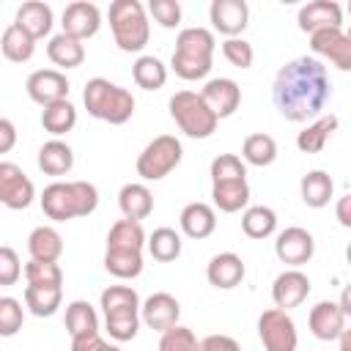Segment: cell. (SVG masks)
Wrapping results in <instances>:
<instances>
[{"label": "cell", "mask_w": 351, "mask_h": 351, "mask_svg": "<svg viewBox=\"0 0 351 351\" xmlns=\"http://www.w3.org/2000/svg\"><path fill=\"white\" fill-rule=\"evenodd\" d=\"M332 96V82L326 66L318 58H293L288 60L271 85V99L277 112L291 123H310L324 115V107Z\"/></svg>", "instance_id": "1"}, {"label": "cell", "mask_w": 351, "mask_h": 351, "mask_svg": "<svg viewBox=\"0 0 351 351\" xmlns=\"http://www.w3.org/2000/svg\"><path fill=\"white\" fill-rule=\"evenodd\" d=\"M41 211L55 222L88 217L99 206V189L90 181H52L41 192Z\"/></svg>", "instance_id": "2"}, {"label": "cell", "mask_w": 351, "mask_h": 351, "mask_svg": "<svg viewBox=\"0 0 351 351\" xmlns=\"http://www.w3.org/2000/svg\"><path fill=\"white\" fill-rule=\"evenodd\" d=\"M82 104L88 110V115L104 121V123H112V126H121L126 123L132 115H134V96L132 90L104 80V77H93L85 82V90H82Z\"/></svg>", "instance_id": "3"}, {"label": "cell", "mask_w": 351, "mask_h": 351, "mask_svg": "<svg viewBox=\"0 0 351 351\" xmlns=\"http://www.w3.org/2000/svg\"><path fill=\"white\" fill-rule=\"evenodd\" d=\"M110 30L121 52H143L151 38L148 11L140 0H112L110 3Z\"/></svg>", "instance_id": "4"}, {"label": "cell", "mask_w": 351, "mask_h": 351, "mask_svg": "<svg viewBox=\"0 0 351 351\" xmlns=\"http://www.w3.org/2000/svg\"><path fill=\"white\" fill-rule=\"evenodd\" d=\"M167 107H170V118L176 121V126H178L186 137L206 140V137H211V134L217 132V123H219V121H217L214 112L203 104L200 93H195V90H178V93L170 96Z\"/></svg>", "instance_id": "5"}, {"label": "cell", "mask_w": 351, "mask_h": 351, "mask_svg": "<svg viewBox=\"0 0 351 351\" xmlns=\"http://www.w3.org/2000/svg\"><path fill=\"white\" fill-rule=\"evenodd\" d=\"M181 159H184L181 140L176 134H159L137 154L134 170L143 181H162L181 165Z\"/></svg>", "instance_id": "6"}, {"label": "cell", "mask_w": 351, "mask_h": 351, "mask_svg": "<svg viewBox=\"0 0 351 351\" xmlns=\"http://www.w3.org/2000/svg\"><path fill=\"white\" fill-rule=\"evenodd\" d=\"M258 337L263 343V351H296L299 346L296 324L280 307H269L258 315Z\"/></svg>", "instance_id": "7"}, {"label": "cell", "mask_w": 351, "mask_h": 351, "mask_svg": "<svg viewBox=\"0 0 351 351\" xmlns=\"http://www.w3.org/2000/svg\"><path fill=\"white\" fill-rule=\"evenodd\" d=\"M33 197H36V186L30 176L16 162L0 159V203L11 211H22L33 203Z\"/></svg>", "instance_id": "8"}, {"label": "cell", "mask_w": 351, "mask_h": 351, "mask_svg": "<svg viewBox=\"0 0 351 351\" xmlns=\"http://www.w3.org/2000/svg\"><path fill=\"white\" fill-rule=\"evenodd\" d=\"M274 255L280 258V263H285L291 269H299L315 255V239H313L310 230H304L299 225H291V228L277 233Z\"/></svg>", "instance_id": "9"}, {"label": "cell", "mask_w": 351, "mask_h": 351, "mask_svg": "<svg viewBox=\"0 0 351 351\" xmlns=\"http://www.w3.org/2000/svg\"><path fill=\"white\" fill-rule=\"evenodd\" d=\"M310 49L318 58H326L335 69L348 71L351 69V38L343 27H326L310 33Z\"/></svg>", "instance_id": "10"}, {"label": "cell", "mask_w": 351, "mask_h": 351, "mask_svg": "<svg viewBox=\"0 0 351 351\" xmlns=\"http://www.w3.org/2000/svg\"><path fill=\"white\" fill-rule=\"evenodd\" d=\"M200 99L214 112L217 121L230 118L241 104V88L230 77H214V80H206V85L200 88Z\"/></svg>", "instance_id": "11"}, {"label": "cell", "mask_w": 351, "mask_h": 351, "mask_svg": "<svg viewBox=\"0 0 351 351\" xmlns=\"http://www.w3.org/2000/svg\"><path fill=\"white\" fill-rule=\"evenodd\" d=\"M208 19L225 38H239L250 25V5L244 0H214L208 5Z\"/></svg>", "instance_id": "12"}, {"label": "cell", "mask_w": 351, "mask_h": 351, "mask_svg": "<svg viewBox=\"0 0 351 351\" xmlns=\"http://www.w3.org/2000/svg\"><path fill=\"white\" fill-rule=\"evenodd\" d=\"M69 80H66V74L63 71H58V69H36L27 80H25V90H27V96L36 101V104H41V107H47V104H52V101H60V99H69Z\"/></svg>", "instance_id": "13"}, {"label": "cell", "mask_w": 351, "mask_h": 351, "mask_svg": "<svg viewBox=\"0 0 351 351\" xmlns=\"http://www.w3.org/2000/svg\"><path fill=\"white\" fill-rule=\"evenodd\" d=\"M313 285H310V277L302 271V269H285L274 277L271 282V299H274V307L280 310H293L299 307L307 296H310Z\"/></svg>", "instance_id": "14"}, {"label": "cell", "mask_w": 351, "mask_h": 351, "mask_svg": "<svg viewBox=\"0 0 351 351\" xmlns=\"http://www.w3.org/2000/svg\"><path fill=\"white\" fill-rule=\"evenodd\" d=\"M181 318V304L173 293L167 291H156L151 293L143 304H140V321L148 326V329H156V332H167L170 326H176Z\"/></svg>", "instance_id": "15"}, {"label": "cell", "mask_w": 351, "mask_h": 351, "mask_svg": "<svg viewBox=\"0 0 351 351\" xmlns=\"http://www.w3.org/2000/svg\"><path fill=\"white\" fill-rule=\"evenodd\" d=\"M63 33L66 36H74L80 41L85 38H93L101 27V11L96 3H88V0H74L63 8Z\"/></svg>", "instance_id": "16"}, {"label": "cell", "mask_w": 351, "mask_h": 351, "mask_svg": "<svg viewBox=\"0 0 351 351\" xmlns=\"http://www.w3.org/2000/svg\"><path fill=\"white\" fill-rule=\"evenodd\" d=\"M296 25L302 33H315L326 27H343V5L335 0H313L304 3L296 14Z\"/></svg>", "instance_id": "17"}, {"label": "cell", "mask_w": 351, "mask_h": 351, "mask_svg": "<svg viewBox=\"0 0 351 351\" xmlns=\"http://www.w3.org/2000/svg\"><path fill=\"white\" fill-rule=\"evenodd\" d=\"M346 318L348 315L337 307V302H318L307 315V326L318 340L332 343L346 332Z\"/></svg>", "instance_id": "18"}, {"label": "cell", "mask_w": 351, "mask_h": 351, "mask_svg": "<svg viewBox=\"0 0 351 351\" xmlns=\"http://www.w3.org/2000/svg\"><path fill=\"white\" fill-rule=\"evenodd\" d=\"M244 274H247V266L236 252H219L206 266V280L219 291H230V288L241 285Z\"/></svg>", "instance_id": "19"}, {"label": "cell", "mask_w": 351, "mask_h": 351, "mask_svg": "<svg viewBox=\"0 0 351 351\" xmlns=\"http://www.w3.org/2000/svg\"><path fill=\"white\" fill-rule=\"evenodd\" d=\"M178 225H181V233L189 239H197V241L208 239L217 230V211H214V206H208L203 200L186 203L178 214Z\"/></svg>", "instance_id": "20"}, {"label": "cell", "mask_w": 351, "mask_h": 351, "mask_svg": "<svg viewBox=\"0 0 351 351\" xmlns=\"http://www.w3.org/2000/svg\"><path fill=\"white\" fill-rule=\"evenodd\" d=\"M14 25L22 27L33 41H38V38L49 36V30H52V8L44 0H27L16 8Z\"/></svg>", "instance_id": "21"}, {"label": "cell", "mask_w": 351, "mask_h": 351, "mask_svg": "<svg viewBox=\"0 0 351 351\" xmlns=\"http://www.w3.org/2000/svg\"><path fill=\"white\" fill-rule=\"evenodd\" d=\"M118 208H121L123 219L140 222V219L151 217V211H154V195H151V189H148L145 184L129 181V184H123L121 192H118Z\"/></svg>", "instance_id": "22"}, {"label": "cell", "mask_w": 351, "mask_h": 351, "mask_svg": "<svg viewBox=\"0 0 351 351\" xmlns=\"http://www.w3.org/2000/svg\"><path fill=\"white\" fill-rule=\"evenodd\" d=\"M337 126H340V121H337V115H332V112L313 118V121L296 134V148H299L302 154H321L324 145L329 143V137L337 132Z\"/></svg>", "instance_id": "23"}, {"label": "cell", "mask_w": 351, "mask_h": 351, "mask_svg": "<svg viewBox=\"0 0 351 351\" xmlns=\"http://www.w3.org/2000/svg\"><path fill=\"white\" fill-rule=\"evenodd\" d=\"M36 162H38V170H41L44 176L60 178V176L71 173V167H74V151H71L69 143L52 137V140H47V143L38 148V159H36Z\"/></svg>", "instance_id": "24"}, {"label": "cell", "mask_w": 351, "mask_h": 351, "mask_svg": "<svg viewBox=\"0 0 351 351\" xmlns=\"http://www.w3.org/2000/svg\"><path fill=\"white\" fill-rule=\"evenodd\" d=\"M214 49H217V38L208 27H184L176 38V49L178 55H189V58H203V60H214Z\"/></svg>", "instance_id": "25"}, {"label": "cell", "mask_w": 351, "mask_h": 351, "mask_svg": "<svg viewBox=\"0 0 351 351\" xmlns=\"http://www.w3.org/2000/svg\"><path fill=\"white\" fill-rule=\"evenodd\" d=\"M299 195H302L304 206L324 208V206H329V200L335 195V181L326 170H310L299 181Z\"/></svg>", "instance_id": "26"}, {"label": "cell", "mask_w": 351, "mask_h": 351, "mask_svg": "<svg viewBox=\"0 0 351 351\" xmlns=\"http://www.w3.org/2000/svg\"><path fill=\"white\" fill-rule=\"evenodd\" d=\"M47 58L58 66V71L60 69H77L85 60V44L80 38H74V36L58 33L47 44Z\"/></svg>", "instance_id": "27"}, {"label": "cell", "mask_w": 351, "mask_h": 351, "mask_svg": "<svg viewBox=\"0 0 351 351\" xmlns=\"http://www.w3.org/2000/svg\"><path fill=\"white\" fill-rule=\"evenodd\" d=\"M27 252L30 261H55L63 255V236L52 225H38L27 236Z\"/></svg>", "instance_id": "28"}, {"label": "cell", "mask_w": 351, "mask_h": 351, "mask_svg": "<svg viewBox=\"0 0 351 351\" xmlns=\"http://www.w3.org/2000/svg\"><path fill=\"white\" fill-rule=\"evenodd\" d=\"M211 200L225 214H236V211L247 208V203H250V184H247V178L211 184Z\"/></svg>", "instance_id": "29"}, {"label": "cell", "mask_w": 351, "mask_h": 351, "mask_svg": "<svg viewBox=\"0 0 351 351\" xmlns=\"http://www.w3.org/2000/svg\"><path fill=\"white\" fill-rule=\"evenodd\" d=\"M41 126L44 132H49L52 137H63L69 134L74 126H77V107L69 101V99H60V101H52L41 110Z\"/></svg>", "instance_id": "30"}, {"label": "cell", "mask_w": 351, "mask_h": 351, "mask_svg": "<svg viewBox=\"0 0 351 351\" xmlns=\"http://www.w3.org/2000/svg\"><path fill=\"white\" fill-rule=\"evenodd\" d=\"M60 302H63V285H25V307L38 318L55 315Z\"/></svg>", "instance_id": "31"}, {"label": "cell", "mask_w": 351, "mask_h": 351, "mask_svg": "<svg viewBox=\"0 0 351 351\" xmlns=\"http://www.w3.org/2000/svg\"><path fill=\"white\" fill-rule=\"evenodd\" d=\"M277 159V143L271 134L266 132H255L247 134L241 143V162L252 165V167H269Z\"/></svg>", "instance_id": "32"}, {"label": "cell", "mask_w": 351, "mask_h": 351, "mask_svg": "<svg viewBox=\"0 0 351 351\" xmlns=\"http://www.w3.org/2000/svg\"><path fill=\"white\" fill-rule=\"evenodd\" d=\"M0 52L5 55V60H11V63H27L33 55H36V41L22 30V27H16L14 22L3 30V36H0Z\"/></svg>", "instance_id": "33"}, {"label": "cell", "mask_w": 351, "mask_h": 351, "mask_svg": "<svg viewBox=\"0 0 351 351\" xmlns=\"http://www.w3.org/2000/svg\"><path fill=\"white\" fill-rule=\"evenodd\" d=\"M132 80L143 90H159L167 82V66L156 55H140L132 63Z\"/></svg>", "instance_id": "34"}, {"label": "cell", "mask_w": 351, "mask_h": 351, "mask_svg": "<svg viewBox=\"0 0 351 351\" xmlns=\"http://www.w3.org/2000/svg\"><path fill=\"white\" fill-rule=\"evenodd\" d=\"M66 332L71 337H82L90 332H99V315L96 307L85 299H74L66 304Z\"/></svg>", "instance_id": "35"}, {"label": "cell", "mask_w": 351, "mask_h": 351, "mask_svg": "<svg viewBox=\"0 0 351 351\" xmlns=\"http://www.w3.org/2000/svg\"><path fill=\"white\" fill-rule=\"evenodd\" d=\"M241 230H244V236H250L255 241L269 239L277 230L274 208H269V206H247L244 214H241Z\"/></svg>", "instance_id": "36"}, {"label": "cell", "mask_w": 351, "mask_h": 351, "mask_svg": "<svg viewBox=\"0 0 351 351\" xmlns=\"http://www.w3.org/2000/svg\"><path fill=\"white\" fill-rule=\"evenodd\" d=\"M145 247V230L134 219H118L107 233V250H132L143 252Z\"/></svg>", "instance_id": "37"}, {"label": "cell", "mask_w": 351, "mask_h": 351, "mask_svg": "<svg viewBox=\"0 0 351 351\" xmlns=\"http://www.w3.org/2000/svg\"><path fill=\"white\" fill-rule=\"evenodd\" d=\"M181 233L173 230V228H156L151 236H145V247L151 252L154 261L159 263H170L181 255Z\"/></svg>", "instance_id": "38"}, {"label": "cell", "mask_w": 351, "mask_h": 351, "mask_svg": "<svg viewBox=\"0 0 351 351\" xmlns=\"http://www.w3.org/2000/svg\"><path fill=\"white\" fill-rule=\"evenodd\" d=\"M143 252L132 250H107L104 252V269L118 280H134L143 274Z\"/></svg>", "instance_id": "39"}, {"label": "cell", "mask_w": 351, "mask_h": 351, "mask_svg": "<svg viewBox=\"0 0 351 351\" xmlns=\"http://www.w3.org/2000/svg\"><path fill=\"white\" fill-rule=\"evenodd\" d=\"M104 329L115 343L134 340L140 332V310H121V313H107L104 315Z\"/></svg>", "instance_id": "40"}, {"label": "cell", "mask_w": 351, "mask_h": 351, "mask_svg": "<svg viewBox=\"0 0 351 351\" xmlns=\"http://www.w3.org/2000/svg\"><path fill=\"white\" fill-rule=\"evenodd\" d=\"M99 304L107 313H121V310H140V296L132 285H110L101 291Z\"/></svg>", "instance_id": "41"}, {"label": "cell", "mask_w": 351, "mask_h": 351, "mask_svg": "<svg viewBox=\"0 0 351 351\" xmlns=\"http://www.w3.org/2000/svg\"><path fill=\"white\" fill-rule=\"evenodd\" d=\"M211 184H219V181H239V178H247V165L241 162V156L236 154H219L211 159Z\"/></svg>", "instance_id": "42"}, {"label": "cell", "mask_w": 351, "mask_h": 351, "mask_svg": "<svg viewBox=\"0 0 351 351\" xmlns=\"http://www.w3.org/2000/svg\"><path fill=\"white\" fill-rule=\"evenodd\" d=\"M214 60H203V58H189V55H178L173 52L170 58V69L176 71V77L186 80V82H195V80H206L208 71H211Z\"/></svg>", "instance_id": "43"}, {"label": "cell", "mask_w": 351, "mask_h": 351, "mask_svg": "<svg viewBox=\"0 0 351 351\" xmlns=\"http://www.w3.org/2000/svg\"><path fill=\"white\" fill-rule=\"evenodd\" d=\"M25 280L27 285H63V269L55 261H27Z\"/></svg>", "instance_id": "44"}, {"label": "cell", "mask_w": 351, "mask_h": 351, "mask_svg": "<svg viewBox=\"0 0 351 351\" xmlns=\"http://www.w3.org/2000/svg\"><path fill=\"white\" fill-rule=\"evenodd\" d=\"M25 307L14 296H0V337H14L22 329Z\"/></svg>", "instance_id": "45"}, {"label": "cell", "mask_w": 351, "mask_h": 351, "mask_svg": "<svg viewBox=\"0 0 351 351\" xmlns=\"http://www.w3.org/2000/svg\"><path fill=\"white\" fill-rule=\"evenodd\" d=\"M195 346H197L195 332H192L189 326L176 324V326H170L167 332H162L156 351H195Z\"/></svg>", "instance_id": "46"}, {"label": "cell", "mask_w": 351, "mask_h": 351, "mask_svg": "<svg viewBox=\"0 0 351 351\" xmlns=\"http://www.w3.org/2000/svg\"><path fill=\"white\" fill-rule=\"evenodd\" d=\"M222 55H225V60H228L230 66H236V69H250L252 60H255L252 44L244 41L241 36H239V38H225V41H222Z\"/></svg>", "instance_id": "47"}, {"label": "cell", "mask_w": 351, "mask_h": 351, "mask_svg": "<svg viewBox=\"0 0 351 351\" xmlns=\"http://www.w3.org/2000/svg\"><path fill=\"white\" fill-rule=\"evenodd\" d=\"M145 11L154 16V22H159L167 30L181 25V3L178 0H151Z\"/></svg>", "instance_id": "48"}, {"label": "cell", "mask_w": 351, "mask_h": 351, "mask_svg": "<svg viewBox=\"0 0 351 351\" xmlns=\"http://www.w3.org/2000/svg\"><path fill=\"white\" fill-rule=\"evenodd\" d=\"M22 277V263L14 247L0 244V285H16Z\"/></svg>", "instance_id": "49"}, {"label": "cell", "mask_w": 351, "mask_h": 351, "mask_svg": "<svg viewBox=\"0 0 351 351\" xmlns=\"http://www.w3.org/2000/svg\"><path fill=\"white\" fill-rule=\"evenodd\" d=\"M195 351H241V346L230 335H206L203 340H197Z\"/></svg>", "instance_id": "50"}, {"label": "cell", "mask_w": 351, "mask_h": 351, "mask_svg": "<svg viewBox=\"0 0 351 351\" xmlns=\"http://www.w3.org/2000/svg\"><path fill=\"white\" fill-rule=\"evenodd\" d=\"M71 351H121V348L107 343L99 332H90L82 337H71Z\"/></svg>", "instance_id": "51"}, {"label": "cell", "mask_w": 351, "mask_h": 351, "mask_svg": "<svg viewBox=\"0 0 351 351\" xmlns=\"http://www.w3.org/2000/svg\"><path fill=\"white\" fill-rule=\"evenodd\" d=\"M16 126H14V121H8V118H0V154H8L14 145H16Z\"/></svg>", "instance_id": "52"}, {"label": "cell", "mask_w": 351, "mask_h": 351, "mask_svg": "<svg viewBox=\"0 0 351 351\" xmlns=\"http://www.w3.org/2000/svg\"><path fill=\"white\" fill-rule=\"evenodd\" d=\"M351 195H343V197H337V206H335V214H337V222L343 225V228H351Z\"/></svg>", "instance_id": "53"}, {"label": "cell", "mask_w": 351, "mask_h": 351, "mask_svg": "<svg viewBox=\"0 0 351 351\" xmlns=\"http://www.w3.org/2000/svg\"><path fill=\"white\" fill-rule=\"evenodd\" d=\"M337 340H340V351H348V340H351V335H348V329H346V332H343V335H340Z\"/></svg>", "instance_id": "54"}]
</instances>
